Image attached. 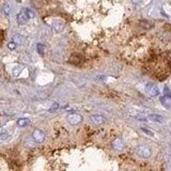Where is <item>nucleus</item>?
Wrapping results in <instances>:
<instances>
[{
	"label": "nucleus",
	"instance_id": "nucleus-1",
	"mask_svg": "<svg viewBox=\"0 0 171 171\" xmlns=\"http://www.w3.org/2000/svg\"><path fill=\"white\" fill-rule=\"evenodd\" d=\"M34 16H36V14H34L33 11L29 9H24L17 14V22L19 25H25L29 22V19L33 18Z\"/></svg>",
	"mask_w": 171,
	"mask_h": 171
},
{
	"label": "nucleus",
	"instance_id": "nucleus-2",
	"mask_svg": "<svg viewBox=\"0 0 171 171\" xmlns=\"http://www.w3.org/2000/svg\"><path fill=\"white\" fill-rule=\"evenodd\" d=\"M136 153H137L138 156H140L141 158H149L152 154V151L148 145L145 144H140L137 147L136 149Z\"/></svg>",
	"mask_w": 171,
	"mask_h": 171
},
{
	"label": "nucleus",
	"instance_id": "nucleus-3",
	"mask_svg": "<svg viewBox=\"0 0 171 171\" xmlns=\"http://www.w3.org/2000/svg\"><path fill=\"white\" fill-rule=\"evenodd\" d=\"M145 92H147V94L151 97H155L159 95V89H158V87L154 84H151V82L145 85Z\"/></svg>",
	"mask_w": 171,
	"mask_h": 171
},
{
	"label": "nucleus",
	"instance_id": "nucleus-4",
	"mask_svg": "<svg viewBox=\"0 0 171 171\" xmlns=\"http://www.w3.org/2000/svg\"><path fill=\"white\" fill-rule=\"evenodd\" d=\"M67 121L72 125H78L82 122V115L76 114V112H73V114L67 115Z\"/></svg>",
	"mask_w": 171,
	"mask_h": 171
},
{
	"label": "nucleus",
	"instance_id": "nucleus-5",
	"mask_svg": "<svg viewBox=\"0 0 171 171\" xmlns=\"http://www.w3.org/2000/svg\"><path fill=\"white\" fill-rule=\"evenodd\" d=\"M50 25H51V28L54 29L56 32L63 31L64 26H65L64 22L61 21V19H54V21L51 22V24H50Z\"/></svg>",
	"mask_w": 171,
	"mask_h": 171
},
{
	"label": "nucleus",
	"instance_id": "nucleus-6",
	"mask_svg": "<svg viewBox=\"0 0 171 171\" xmlns=\"http://www.w3.org/2000/svg\"><path fill=\"white\" fill-rule=\"evenodd\" d=\"M32 138L37 143H42L45 140V133L42 129H36L32 133Z\"/></svg>",
	"mask_w": 171,
	"mask_h": 171
},
{
	"label": "nucleus",
	"instance_id": "nucleus-7",
	"mask_svg": "<svg viewBox=\"0 0 171 171\" xmlns=\"http://www.w3.org/2000/svg\"><path fill=\"white\" fill-rule=\"evenodd\" d=\"M111 144H112V148L117 151H121V150L124 149V147H125L124 142H123V140L120 137H117L115 139H114V141H112Z\"/></svg>",
	"mask_w": 171,
	"mask_h": 171
},
{
	"label": "nucleus",
	"instance_id": "nucleus-8",
	"mask_svg": "<svg viewBox=\"0 0 171 171\" xmlns=\"http://www.w3.org/2000/svg\"><path fill=\"white\" fill-rule=\"evenodd\" d=\"M90 120H91V122L95 125H100L105 122V118L100 115H91Z\"/></svg>",
	"mask_w": 171,
	"mask_h": 171
},
{
	"label": "nucleus",
	"instance_id": "nucleus-9",
	"mask_svg": "<svg viewBox=\"0 0 171 171\" xmlns=\"http://www.w3.org/2000/svg\"><path fill=\"white\" fill-rule=\"evenodd\" d=\"M81 61H82V57L80 56V55H78V54H73L72 56L70 57V59H69L70 63L75 64V65L81 63Z\"/></svg>",
	"mask_w": 171,
	"mask_h": 171
},
{
	"label": "nucleus",
	"instance_id": "nucleus-10",
	"mask_svg": "<svg viewBox=\"0 0 171 171\" xmlns=\"http://www.w3.org/2000/svg\"><path fill=\"white\" fill-rule=\"evenodd\" d=\"M148 120L149 121H152V122H156V123H163L164 122V118L159 115H156V114H152V115H148Z\"/></svg>",
	"mask_w": 171,
	"mask_h": 171
},
{
	"label": "nucleus",
	"instance_id": "nucleus-11",
	"mask_svg": "<svg viewBox=\"0 0 171 171\" xmlns=\"http://www.w3.org/2000/svg\"><path fill=\"white\" fill-rule=\"evenodd\" d=\"M160 103L163 104V106L166 107L167 109H170L171 108V99L167 96H163L160 97Z\"/></svg>",
	"mask_w": 171,
	"mask_h": 171
},
{
	"label": "nucleus",
	"instance_id": "nucleus-12",
	"mask_svg": "<svg viewBox=\"0 0 171 171\" xmlns=\"http://www.w3.org/2000/svg\"><path fill=\"white\" fill-rule=\"evenodd\" d=\"M29 124H30V120L26 119V118H22V119H19L18 121H17V125H18L19 127H26L28 126Z\"/></svg>",
	"mask_w": 171,
	"mask_h": 171
},
{
	"label": "nucleus",
	"instance_id": "nucleus-13",
	"mask_svg": "<svg viewBox=\"0 0 171 171\" xmlns=\"http://www.w3.org/2000/svg\"><path fill=\"white\" fill-rule=\"evenodd\" d=\"M2 12H3L4 15L9 16L10 13H11V6H10L9 3H4L3 6H2Z\"/></svg>",
	"mask_w": 171,
	"mask_h": 171
},
{
	"label": "nucleus",
	"instance_id": "nucleus-14",
	"mask_svg": "<svg viewBox=\"0 0 171 171\" xmlns=\"http://www.w3.org/2000/svg\"><path fill=\"white\" fill-rule=\"evenodd\" d=\"M139 25L142 27L143 29H150V28H152V26H153L152 22H148V21H141L139 22Z\"/></svg>",
	"mask_w": 171,
	"mask_h": 171
},
{
	"label": "nucleus",
	"instance_id": "nucleus-15",
	"mask_svg": "<svg viewBox=\"0 0 171 171\" xmlns=\"http://www.w3.org/2000/svg\"><path fill=\"white\" fill-rule=\"evenodd\" d=\"M13 42L16 45L22 44V42H24V37H22V36H18V34H16V36L13 37Z\"/></svg>",
	"mask_w": 171,
	"mask_h": 171
},
{
	"label": "nucleus",
	"instance_id": "nucleus-16",
	"mask_svg": "<svg viewBox=\"0 0 171 171\" xmlns=\"http://www.w3.org/2000/svg\"><path fill=\"white\" fill-rule=\"evenodd\" d=\"M37 52H39L40 55H44L45 54V45H43L41 44V43H39V44L37 45Z\"/></svg>",
	"mask_w": 171,
	"mask_h": 171
},
{
	"label": "nucleus",
	"instance_id": "nucleus-17",
	"mask_svg": "<svg viewBox=\"0 0 171 171\" xmlns=\"http://www.w3.org/2000/svg\"><path fill=\"white\" fill-rule=\"evenodd\" d=\"M9 137V133L6 129H0V140H6Z\"/></svg>",
	"mask_w": 171,
	"mask_h": 171
},
{
	"label": "nucleus",
	"instance_id": "nucleus-18",
	"mask_svg": "<svg viewBox=\"0 0 171 171\" xmlns=\"http://www.w3.org/2000/svg\"><path fill=\"white\" fill-rule=\"evenodd\" d=\"M22 70V66H15L13 69V75L14 76H18V75L21 74Z\"/></svg>",
	"mask_w": 171,
	"mask_h": 171
},
{
	"label": "nucleus",
	"instance_id": "nucleus-19",
	"mask_svg": "<svg viewBox=\"0 0 171 171\" xmlns=\"http://www.w3.org/2000/svg\"><path fill=\"white\" fill-rule=\"evenodd\" d=\"M164 96L170 97V99H171V90L168 87H165L164 88Z\"/></svg>",
	"mask_w": 171,
	"mask_h": 171
},
{
	"label": "nucleus",
	"instance_id": "nucleus-20",
	"mask_svg": "<svg viewBox=\"0 0 171 171\" xmlns=\"http://www.w3.org/2000/svg\"><path fill=\"white\" fill-rule=\"evenodd\" d=\"M141 130H142L143 133H145V134H148L149 136H154V134H153V133L151 132L150 129H147L145 127H141Z\"/></svg>",
	"mask_w": 171,
	"mask_h": 171
},
{
	"label": "nucleus",
	"instance_id": "nucleus-21",
	"mask_svg": "<svg viewBox=\"0 0 171 171\" xmlns=\"http://www.w3.org/2000/svg\"><path fill=\"white\" fill-rule=\"evenodd\" d=\"M7 47H9V49L13 50V49L16 48V44H15L14 42H11V43H9V45H7Z\"/></svg>",
	"mask_w": 171,
	"mask_h": 171
},
{
	"label": "nucleus",
	"instance_id": "nucleus-22",
	"mask_svg": "<svg viewBox=\"0 0 171 171\" xmlns=\"http://www.w3.org/2000/svg\"><path fill=\"white\" fill-rule=\"evenodd\" d=\"M58 107H59V105H58L57 103H55V104L51 106V108H50V109H49V112H52V111H54V110L58 109Z\"/></svg>",
	"mask_w": 171,
	"mask_h": 171
},
{
	"label": "nucleus",
	"instance_id": "nucleus-23",
	"mask_svg": "<svg viewBox=\"0 0 171 171\" xmlns=\"http://www.w3.org/2000/svg\"><path fill=\"white\" fill-rule=\"evenodd\" d=\"M143 0H132V2L133 3H135V4H137V3H140V2H142Z\"/></svg>",
	"mask_w": 171,
	"mask_h": 171
},
{
	"label": "nucleus",
	"instance_id": "nucleus-24",
	"mask_svg": "<svg viewBox=\"0 0 171 171\" xmlns=\"http://www.w3.org/2000/svg\"><path fill=\"white\" fill-rule=\"evenodd\" d=\"M17 1H18V2H19V1H21V0H17Z\"/></svg>",
	"mask_w": 171,
	"mask_h": 171
}]
</instances>
